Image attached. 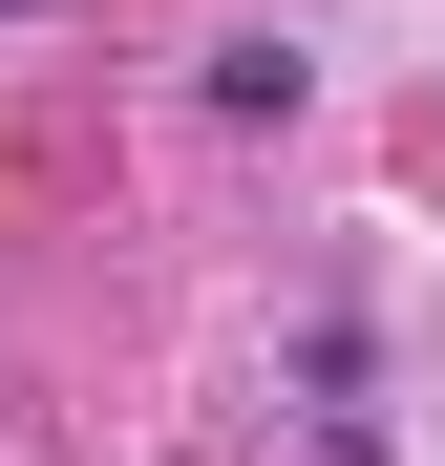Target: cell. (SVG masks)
Returning a JSON list of instances; mask_svg holds the SVG:
<instances>
[{"label":"cell","instance_id":"cell-1","mask_svg":"<svg viewBox=\"0 0 445 466\" xmlns=\"http://www.w3.org/2000/svg\"><path fill=\"white\" fill-rule=\"evenodd\" d=\"M297 86H319V64H297L276 22H255V43H212V106H234V127H297Z\"/></svg>","mask_w":445,"mask_h":466},{"label":"cell","instance_id":"cell-2","mask_svg":"<svg viewBox=\"0 0 445 466\" xmlns=\"http://www.w3.org/2000/svg\"><path fill=\"white\" fill-rule=\"evenodd\" d=\"M0 22H22V0H0Z\"/></svg>","mask_w":445,"mask_h":466}]
</instances>
